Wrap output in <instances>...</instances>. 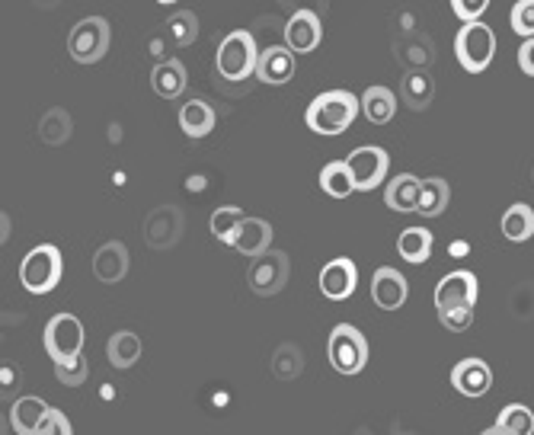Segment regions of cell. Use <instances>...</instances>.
<instances>
[{
    "instance_id": "1",
    "label": "cell",
    "mask_w": 534,
    "mask_h": 435,
    "mask_svg": "<svg viewBox=\"0 0 534 435\" xmlns=\"http://www.w3.org/2000/svg\"><path fill=\"white\" fill-rule=\"evenodd\" d=\"M359 109H362V100H355L349 90H327V93H320L317 100H311V106L304 112V122L311 132L333 138V135H343L355 122Z\"/></svg>"
},
{
    "instance_id": "2",
    "label": "cell",
    "mask_w": 534,
    "mask_h": 435,
    "mask_svg": "<svg viewBox=\"0 0 534 435\" xmlns=\"http://www.w3.org/2000/svg\"><path fill=\"white\" fill-rule=\"evenodd\" d=\"M256 64H260V52H256V42L247 29H234L221 39L218 55H215V68L224 80L240 84V80L256 74Z\"/></svg>"
},
{
    "instance_id": "3",
    "label": "cell",
    "mask_w": 534,
    "mask_h": 435,
    "mask_svg": "<svg viewBox=\"0 0 534 435\" xmlns=\"http://www.w3.org/2000/svg\"><path fill=\"white\" fill-rule=\"evenodd\" d=\"M61 276H64V260L55 244H39L36 250H29L20 263V282L32 295L55 292Z\"/></svg>"
},
{
    "instance_id": "4",
    "label": "cell",
    "mask_w": 534,
    "mask_h": 435,
    "mask_svg": "<svg viewBox=\"0 0 534 435\" xmlns=\"http://www.w3.org/2000/svg\"><path fill=\"white\" fill-rule=\"evenodd\" d=\"M327 356H330V365L336 368L339 375H359L362 368L368 365L371 349H368V340H365V333L359 327L339 324L330 333Z\"/></svg>"
},
{
    "instance_id": "5",
    "label": "cell",
    "mask_w": 534,
    "mask_h": 435,
    "mask_svg": "<svg viewBox=\"0 0 534 435\" xmlns=\"http://www.w3.org/2000/svg\"><path fill=\"white\" fill-rule=\"evenodd\" d=\"M455 55L464 71L480 74L487 71L496 58V36L487 23H464L455 36Z\"/></svg>"
},
{
    "instance_id": "6",
    "label": "cell",
    "mask_w": 534,
    "mask_h": 435,
    "mask_svg": "<svg viewBox=\"0 0 534 435\" xmlns=\"http://www.w3.org/2000/svg\"><path fill=\"white\" fill-rule=\"evenodd\" d=\"M109 39H112V29L103 16H87V20H80L71 29L68 52L77 64H96L109 52Z\"/></svg>"
},
{
    "instance_id": "7",
    "label": "cell",
    "mask_w": 534,
    "mask_h": 435,
    "mask_svg": "<svg viewBox=\"0 0 534 435\" xmlns=\"http://www.w3.org/2000/svg\"><path fill=\"white\" fill-rule=\"evenodd\" d=\"M288 276H291L288 253H282V250H269V253L256 256V260L250 263L247 285H250V292H253V295L272 298V295H279L282 288L288 285Z\"/></svg>"
},
{
    "instance_id": "8",
    "label": "cell",
    "mask_w": 534,
    "mask_h": 435,
    "mask_svg": "<svg viewBox=\"0 0 534 435\" xmlns=\"http://www.w3.org/2000/svg\"><path fill=\"white\" fill-rule=\"evenodd\" d=\"M84 349V324L74 314H55L45 327V352L52 362L77 359Z\"/></svg>"
},
{
    "instance_id": "9",
    "label": "cell",
    "mask_w": 534,
    "mask_h": 435,
    "mask_svg": "<svg viewBox=\"0 0 534 435\" xmlns=\"http://www.w3.org/2000/svg\"><path fill=\"white\" fill-rule=\"evenodd\" d=\"M477 276L467 269H458V272H448V276L435 285V308L439 314L445 311H474L477 308Z\"/></svg>"
},
{
    "instance_id": "10",
    "label": "cell",
    "mask_w": 534,
    "mask_h": 435,
    "mask_svg": "<svg viewBox=\"0 0 534 435\" xmlns=\"http://www.w3.org/2000/svg\"><path fill=\"white\" fill-rule=\"evenodd\" d=\"M349 173L355 180V192H371L375 186L384 183L387 167H391V157H387L384 148H375V144H365V148H355L349 157Z\"/></svg>"
},
{
    "instance_id": "11",
    "label": "cell",
    "mask_w": 534,
    "mask_h": 435,
    "mask_svg": "<svg viewBox=\"0 0 534 435\" xmlns=\"http://www.w3.org/2000/svg\"><path fill=\"white\" fill-rule=\"evenodd\" d=\"M144 237L154 250H170L183 237V212L176 205H160L144 221Z\"/></svg>"
},
{
    "instance_id": "12",
    "label": "cell",
    "mask_w": 534,
    "mask_h": 435,
    "mask_svg": "<svg viewBox=\"0 0 534 435\" xmlns=\"http://www.w3.org/2000/svg\"><path fill=\"white\" fill-rule=\"evenodd\" d=\"M355 285H359V269L346 256H336L327 266L320 269V292L330 301H346L352 298Z\"/></svg>"
},
{
    "instance_id": "13",
    "label": "cell",
    "mask_w": 534,
    "mask_h": 435,
    "mask_svg": "<svg viewBox=\"0 0 534 435\" xmlns=\"http://www.w3.org/2000/svg\"><path fill=\"white\" fill-rule=\"evenodd\" d=\"M320 39H323V23H320L317 13L298 10V13L288 16V23H285V45H288L295 55L314 52V48L320 45Z\"/></svg>"
},
{
    "instance_id": "14",
    "label": "cell",
    "mask_w": 534,
    "mask_h": 435,
    "mask_svg": "<svg viewBox=\"0 0 534 435\" xmlns=\"http://www.w3.org/2000/svg\"><path fill=\"white\" fill-rule=\"evenodd\" d=\"M407 295H410V285L394 266H381L375 272V279H371V301H375L381 311L403 308V304H407Z\"/></svg>"
},
{
    "instance_id": "15",
    "label": "cell",
    "mask_w": 534,
    "mask_h": 435,
    "mask_svg": "<svg viewBox=\"0 0 534 435\" xmlns=\"http://www.w3.org/2000/svg\"><path fill=\"white\" fill-rule=\"evenodd\" d=\"M295 52L288 45H269L266 52H260V64H256V77L269 87H282L295 77Z\"/></svg>"
},
{
    "instance_id": "16",
    "label": "cell",
    "mask_w": 534,
    "mask_h": 435,
    "mask_svg": "<svg viewBox=\"0 0 534 435\" xmlns=\"http://www.w3.org/2000/svg\"><path fill=\"white\" fill-rule=\"evenodd\" d=\"M52 410L42 397H20L10 407V423L16 435H42L45 423L52 420Z\"/></svg>"
},
{
    "instance_id": "17",
    "label": "cell",
    "mask_w": 534,
    "mask_h": 435,
    "mask_svg": "<svg viewBox=\"0 0 534 435\" xmlns=\"http://www.w3.org/2000/svg\"><path fill=\"white\" fill-rule=\"evenodd\" d=\"M451 384L458 388L464 397H483L493 388V372L483 359H461L451 368Z\"/></svg>"
},
{
    "instance_id": "18",
    "label": "cell",
    "mask_w": 534,
    "mask_h": 435,
    "mask_svg": "<svg viewBox=\"0 0 534 435\" xmlns=\"http://www.w3.org/2000/svg\"><path fill=\"white\" fill-rule=\"evenodd\" d=\"M128 272V250L122 240H109L100 250L93 253V276L106 282V285H116L125 279Z\"/></svg>"
},
{
    "instance_id": "19",
    "label": "cell",
    "mask_w": 534,
    "mask_h": 435,
    "mask_svg": "<svg viewBox=\"0 0 534 435\" xmlns=\"http://www.w3.org/2000/svg\"><path fill=\"white\" fill-rule=\"evenodd\" d=\"M419 199H423V180H416L413 173H400L394 176L384 189V202L394 212L407 215V212H419Z\"/></svg>"
},
{
    "instance_id": "20",
    "label": "cell",
    "mask_w": 534,
    "mask_h": 435,
    "mask_svg": "<svg viewBox=\"0 0 534 435\" xmlns=\"http://www.w3.org/2000/svg\"><path fill=\"white\" fill-rule=\"evenodd\" d=\"M189 84V74L183 68V61L167 58V61H157L154 71H151V87L157 96H164V100H176V96H183Z\"/></svg>"
},
{
    "instance_id": "21",
    "label": "cell",
    "mask_w": 534,
    "mask_h": 435,
    "mask_svg": "<svg viewBox=\"0 0 534 435\" xmlns=\"http://www.w3.org/2000/svg\"><path fill=\"white\" fill-rule=\"evenodd\" d=\"M432 96H435V80H432V74L426 68H410L407 74H403V80H400V100L407 103L413 112L429 109Z\"/></svg>"
},
{
    "instance_id": "22",
    "label": "cell",
    "mask_w": 534,
    "mask_h": 435,
    "mask_svg": "<svg viewBox=\"0 0 534 435\" xmlns=\"http://www.w3.org/2000/svg\"><path fill=\"white\" fill-rule=\"evenodd\" d=\"M215 122H218V116H215L212 103L199 100V96L186 100L183 109H180V128H183L189 138H196V141L205 138V135H212L215 132Z\"/></svg>"
},
{
    "instance_id": "23",
    "label": "cell",
    "mask_w": 534,
    "mask_h": 435,
    "mask_svg": "<svg viewBox=\"0 0 534 435\" xmlns=\"http://www.w3.org/2000/svg\"><path fill=\"white\" fill-rule=\"evenodd\" d=\"M269 244H272V224L263 221V218H247L244 228L237 231V237H234L231 247H234L237 253L250 256V260H256V256H263V253L272 250Z\"/></svg>"
},
{
    "instance_id": "24",
    "label": "cell",
    "mask_w": 534,
    "mask_h": 435,
    "mask_svg": "<svg viewBox=\"0 0 534 435\" xmlns=\"http://www.w3.org/2000/svg\"><path fill=\"white\" fill-rule=\"evenodd\" d=\"M141 336L132 333V330H119L109 336L106 343V356H109V365L112 368H132L138 359H141Z\"/></svg>"
},
{
    "instance_id": "25",
    "label": "cell",
    "mask_w": 534,
    "mask_h": 435,
    "mask_svg": "<svg viewBox=\"0 0 534 435\" xmlns=\"http://www.w3.org/2000/svg\"><path fill=\"white\" fill-rule=\"evenodd\" d=\"M362 112L371 125H387L397 112V96L387 87H368L362 93Z\"/></svg>"
},
{
    "instance_id": "26",
    "label": "cell",
    "mask_w": 534,
    "mask_h": 435,
    "mask_svg": "<svg viewBox=\"0 0 534 435\" xmlns=\"http://www.w3.org/2000/svg\"><path fill=\"white\" fill-rule=\"evenodd\" d=\"M503 234L512 244H525V240L534 237V208L525 202H515L506 208L503 215Z\"/></svg>"
},
{
    "instance_id": "27",
    "label": "cell",
    "mask_w": 534,
    "mask_h": 435,
    "mask_svg": "<svg viewBox=\"0 0 534 435\" xmlns=\"http://www.w3.org/2000/svg\"><path fill=\"white\" fill-rule=\"evenodd\" d=\"M320 189L327 192L330 199H349L352 196L355 180H352L346 160H330V164L320 170Z\"/></svg>"
},
{
    "instance_id": "28",
    "label": "cell",
    "mask_w": 534,
    "mask_h": 435,
    "mask_svg": "<svg viewBox=\"0 0 534 435\" xmlns=\"http://www.w3.org/2000/svg\"><path fill=\"white\" fill-rule=\"evenodd\" d=\"M397 253L407 263H413V266L426 263L429 256H432V231H426V228H407V231L397 237Z\"/></svg>"
},
{
    "instance_id": "29",
    "label": "cell",
    "mask_w": 534,
    "mask_h": 435,
    "mask_svg": "<svg viewBox=\"0 0 534 435\" xmlns=\"http://www.w3.org/2000/svg\"><path fill=\"white\" fill-rule=\"evenodd\" d=\"M451 202V186L442 176H429L423 180V199H419V215L423 218H439Z\"/></svg>"
},
{
    "instance_id": "30",
    "label": "cell",
    "mask_w": 534,
    "mask_h": 435,
    "mask_svg": "<svg viewBox=\"0 0 534 435\" xmlns=\"http://www.w3.org/2000/svg\"><path fill=\"white\" fill-rule=\"evenodd\" d=\"M39 138L45 144H52V148H58V144H64L71 138V116H68V109H48L42 122H39Z\"/></svg>"
},
{
    "instance_id": "31",
    "label": "cell",
    "mask_w": 534,
    "mask_h": 435,
    "mask_svg": "<svg viewBox=\"0 0 534 435\" xmlns=\"http://www.w3.org/2000/svg\"><path fill=\"white\" fill-rule=\"evenodd\" d=\"M164 29H167V36L176 48H186L199 39V16L192 10H180V13L170 16Z\"/></svg>"
},
{
    "instance_id": "32",
    "label": "cell",
    "mask_w": 534,
    "mask_h": 435,
    "mask_svg": "<svg viewBox=\"0 0 534 435\" xmlns=\"http://www.w3.org/2000/svg\"><path fill=\"white\" fill-rule=\"evenodd\" d=\"M244 221H247V215L240 212L237 205L215 208V215H212V234L221 240V244H234V237H237L240 228H244Z\"/></svg>"
},
{
    "instance_id": "33",
    "label": "cell",
    "mask_w": 534,
    "mask_h": 435,
    "mask_svg": "<svg viewBox=\"0 0 534 435\" xmlns=\"http://www.w3.org/2000/svg\"><path fill=\"white\" fill-rule=\"evenodd\" d=\"M496 426L509 435H531L534 432V413L525 404H509V407L499 410Z\"/></svg>"
},
{
    "instance_id": "34",
    "label": "cell",
    "mask_w": 534,
    "mask_h": 435,
    "mask_svg": "<svg viewBox=\"0 0 534 435\" xmlns=\"http://www.w3.org/2000/svg\"><path fill=\"white\" fill-rule=\"evenodd\" d=\"M90 375V365L87 359H68V362H55V378L64 384V388H80V384L87 381Z\"/></svg>"
},
{
    "instance_id": "35",
    "label": "cell",
    "mask_w": 534,
    "mask_h": 435,
    "mask_svg": "<svg viewBox=\"0 0 534 435\" xmlns=\"http://www.w3.org/2000/svg\"><path fill=\"white\" fill-rule=\"evenodd\" d=\"M512 32L522 39H534V0H519L509 13Z\"/></svg>"
},
{
    "instance_id": "36",
    "label": "cell",
    "mask_w": 534,
    "mask_h": 435,
    "mask_svg": "<svg viewBox=\"0 0 534 435\" xmlns=\"http://www.w3.org/2000/svg\"><path fill=\"white\" fill-rule=\"evenodd\" d=\"M490 0H451V13L464 23H480V16L487 13Z\"/></svg>"
},
{
    "instance_id": "37",
    "label": "cell",
    "mask_w": 534,
    "mask_h": 435,
    "mask_svg": "<svg viewBox=\"0 0 534 435\" xmlns=\"http://www.w3.org/2000/svg\"><path fill=\"white\" fill-rule=\"evenodd\" d=\"M439 320H442V327H445V330H451V333H464L467 327L474 324V311H445V314H439Z\"/></svg>"
},
{
    "instance_id": "38",
    "label": "cell",
    "mask_w": 534,
    "mask_h": 435,
    "mask_svg": "<svg viewBox=\"0 0 534 435\" xmlns=\"http://www.w3.org/2000/svg\"><path fill=\"white\" fill-rule=\"evenodd\" d=\"M397 52H400L403 61L413 64V68H426V64L432 61L429 55H419V39H407V45H400Z\"/></svg>"
},
{
    "instance_id": "39",
    "label": "cell",
    "mask_w": 534,
    "mask_h": 435,
    "mask_svg": "<svg viewBox=\"0 0 534 435\" xmlns=\"http://www.w3.org/2000/svg\"><path fill=\"white\" fill-rule=\"evenodd\" d=\"M42 435H74V429H71V420H68V416H64L61 410H52V420L45 423Z\"/></svg>"
},
{
    "instance_id": "40",
    "label": "cell",
    "mask_w": 534,
    "mask_h": 435,
    "mask_svg": "<svg viewBox=\"0 0 534 435\" xmlns=\"http://www.w3.org/2000/svg\"><path fill=\"white\" fill-rule=\"evenodd\" d=\"M519 68H522L528 77H534V39H525V42H522V48H519Z\"/></svg>"
},
{
    "instance_id": "41",
    "label": "cell",
    "mask_w": 534,
    "mask_h": 435,
    "mask_svg": "<svg viewBox=\"0 0 534 435\" xmlns=\"http://www.w3.org/2000/svg\"><path fill=\"white\" fill-rule=\"evenodd\" d=\"M480 435H509V432H503L499 426H493V429H487V432H480Z\"/></svg>"
},
{
    "instance_id": "42",
    "label": "cell",
    "mask_w": 534,
    "mask_h": 435,
    "mask_svg": "<svg viewBox=\"0 0 534 435\" xmlns=\"http://www.w3.org/2000/svg\"><path fill=\"white\" fill-rule=\"evenodd\" d=\"M157 4H176V0H157Z\"/></svg>"
}]
</instances>
